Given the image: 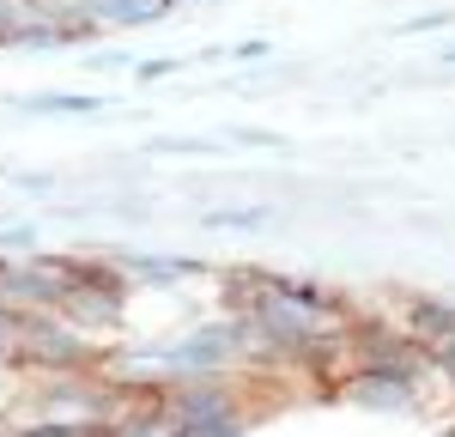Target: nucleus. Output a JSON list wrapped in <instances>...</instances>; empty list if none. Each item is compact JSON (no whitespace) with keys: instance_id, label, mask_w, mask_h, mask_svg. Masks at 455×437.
I'll return each instance as SVG.
<instances>
[{"instance_id":"1","label":"nucleus","mask_w":455,"mask_h":437,"mask_svg":"<svg viewBox=\"0 0 455 437\" xmlns=\"http://www.w3.org/2000/svg\"><path fill=\"white\" fill-rule=\"evenodd\" d=\"M104 353L85 328H73L68 316H19L12 322V370L31 377H73V370H98Z\"/></svg>"},{"instance_id":"2","label":"nucleus","mask_w":455,"mask_h":437,"mask_svg":"<svg viewBox=\"0 0 455 437\" xmlns=\"http://www.w3.org/2000/svg\"><path fill=\"white\" fill-rule=\"evenodd\" d=\"M122 304H128V280L116 274V261H79V274H73V286L61 291L55 316H68L73 328L98 334V328L122 322Z\"/></svg>"},{"instance_id":"3","label":"nucleus","mask_w":455,"mask_h":437,"mask_svg":"<svg viewBox=\"0 0 455 437\" xmlns=\"http://www.w3.org/2000/svg\"><path fill=\"white\" fill-rule=\"evenodd\" d=\"M347 401H358V407H413L419 401V377H383V370H358V377H347V389H340Z\"/></svg>"},{"instance_id":"4","label":"nucleus","mask_w":455,"mask_h":437,"mask_svg":"<svg viewBox=\"0 0 455 437\" xmlns=\"http://www.w3.org/2000/svg\"><path fill=\"white\" fill-rule=\"evenodd\" d=\"M98 437H176V425L164 419V395H158L152 407H140V413H128L122 425H109V432H98Z\"/></svg>"},{"instance_id":"5","label":"nucleus","mask_w":455,"mask_h":437,"mask_svg":"<svg viewBox=\"0 0 455 437\" xmlns=\"http://www.w3.org/2000/svg\"><path fill=\"white\" fill-rule=\"evenodd\" d=\"M31 115H98L104 98H85V91H43V98H25Z\"/></svg>"},{"instance_id":"6","label":"nucleus","mask_w":455,"mask_h":437,"mask_svg":"<svg viewBox=\"0 0 455 437\" xmlns=\"http://www.w3.org/2000/svg\"><path fill=\"white\" fill-rule=\"evenodd\" d=\"M243 413H231V419H201V425H182L176 437H243Z\"/></svg>"},{"instance_id":"7","label":"nucleus","mask_w":455,"mask_h":437,"mask_svg":"<svg viewBox=\"0 0 455 437\" xmlns=\"http://www.w3.org/2000/svg\"><path fill=\"white\" fill-rule=\"evenodd\" d=\"M261 207H219V213H207V225H219V231H225V225H261Z\"/></svg>"},{"instance_id":"8","label":"nucleus","mask_w":455,"mask_h":437,"mask_svg":"<svg viewBox=\"0 0 455 437\" xmlns=\"http://www.w3.org/2000/svg\"><path fill=\"white\" fill-rule=\"evenodd\" d=\"M12 322H19V316L0 310V370H12Z\"/></svg>"},{"instance_id":"9","label":"nucleus","mask_w":455,"mask_h":437,"mask_svg":"<svg viewBox=\"0 0 455 437\" xmlns=\"http://www.w3.org/2000/svg\"><path fill=\"white\" fill-rule=\"evenodd\" d=\"M437 25H450V12H419V19H407L401 31H437Z\"/></svg>"},{"instance_id":"10","label":"nucleus","mask_w":455,"mask_h":437,"mask_svg":"<svg viewBox=\"0 0 455 437\" xmlns=\"http://www.w3.org/2000/svg\"><path fill=\"white\" fill-rule=\"evenodd\" d=\"M164 73H176V61H140V79H164Z\"/></svg>"},{"instance_id":"11","label":"nucleus","mask_w":455,"mask_h":437,"mask_svg":"<svg viewBox=\"0 0 455 437\" xmlns=\"http://www.w3.org/2000/svg\"><path fill=\"white\" fill-rule=\"evenodd\" d=\"M431 364H443V370H450V377H455V346H443V353H437V359H431Z\"/></svg>"},{"instance_id":"12","label":"nucleus","mask_w":455,"mask_h":437,"mask_svg":"<svg viewBox=\"0 0 455 437\" xmlns=\"http://www.w3.org/2000/svg\"><path fill=\"white\" fill-rule=\"evenodd\" d=\"M171 6H195V0H171Z\"/></svg>"},{"instance_id":"13","label":"nucleus","mask_w":455,"mask_h":437,"mask_svg":"<svg viewBox=\"0 0 455 437\" xmlns=\"http://www.w3.org/2000/svg\"><path fill=\"white\" fill-rule=\"evenodd\" d=\"M443 61H455V49H450V55H443Z\"/></svg>"}]
</instances>
